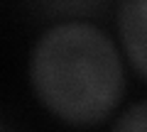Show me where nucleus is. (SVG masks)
I'll use <instances>...</instances> for the list:
<instances>
[{
	"label": "nucleus",
	"instance_id": "f257e3e1",
	"mask_svg": "<svg viewBox=\"0 0 147 132\" xmlns=\"http://www.w3.org/2000/svg\"><path fill=\"white\" fill-rule=\"evenodd\" d=\"M37 98L74 125L98 122L123 95V64L113 39L88 22H59L30 56Z\"/></svg>",
	"mask_w": 147,
	"mask_h": 132
},
{
	"label": "nucleus",
	"instance_id": "7ed1b4c3",
	"mask_svg": "<svg viewBox=\"0 0 147 132\" xmlns=\"http://www.w3.org/2000/svg\"><path fill=\"white\" fill-rule=\"evenodd\" d=\"M34 3L47 15H88L98 5H103V0H34Z\"/></svg>",
	"mask_w": 147,
	"mask_h": 132
},
{
	"label": "nucleus",
	"instance_id": "f03ea898",
	"mask_svg": "<svg viewBox=\"0 0 147 132\" xmlns=\"http://www.w3.org/2000/svg\"><path fill=\"white\" fill-rule=\"evenodd\" d=\"M118 29L132 66L147 78V0H123Z\"/></svg>",
	"mask_w": 147,
	"mask_h": 132
},
{
	"label": "nucleus",
	"instance_id": "20e7f679",
	"mask_svg": "<svg viewBox=\"0 0 147 132\" xmlns=\"http://www.w3.org/2000/svg\"><path fill=\"white\" fill-rule=\"evenodd\" d=\"M113 132H147V101L127 108L115 120Z\"/></svg>",
	"mask_w": 147,
	"mask_h": 132
}]
</instances>
